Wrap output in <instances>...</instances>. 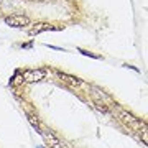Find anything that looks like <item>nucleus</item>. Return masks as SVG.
Instances as JSON below:
<instances>
[{"label":"nucleus","mask_w":148,"mask_h":148,"mask_svg":"<svg viewBox=\"0 0 148 148\" xmlns=\"http://www.w3.org/2000/svg\"><path fill=\"white\" fill-rule=\"evenodd\" d=\"M27 117H28V120H30V123L33 125V128H35L36 132H40L41 128H40V122H38V119H36V117L33 115V114H27Z\"/></svg>","instance_id":"1a4fd4ad"},{"label":"nucleus","mask_w":148,"mask_h":148,"mask_svg":"<svg viewBox=\"0 0 148 148\" xmlns=\"http://www.w3.org/2000/svg\"><path fill=\"white\" fill-rule=\"evenodd\" d=\"M25 81H23V76H21V73H15L13 74V77L10 79V86H20L23 84Z\"/></svg>","instance_id":"0eeeda50"},{"label":"nucleus","mask_w":148,"mask_h":148,"mask_svg":"<svg viewBox=\"0 0 148 148\" xmlns=\"http://www.w3.org/2000/svg\"><path fill=\"white\" fill-rule=\"evenodd\" d=\"M21 76H23V81L25 82H38V81L45 79V76H46V69H25L23 73H21Z\"/></svg>","instance_id":"f03ea898"},{"label":"nucleus","mask_w":148,"mask_h":148,"mask_svg":"<svg viewBox=\"0 0 148 148\" xmlns=\"http://www.w3.org/2000/svg\"><path fill=\"white\" fill-rule=\"evenodd\" d=\"M92 102H94V106H95L97 110L104 112V114H109V107H107L106 102H102V101H92Z\"/></svg>","instance_id":"6e6552de"},{"label":"nucleus","mask_w":148,"mask_h":148,"mask_svg":"<svg viewBox=\"0 0 148 148\" xmlns=\"http://www.w3.org/2000/svg\"><path fill=\"white\" fill-rule=\"evenodd\" d=\"M51 30H61V27H53L49 23H35L30 30V35L35 36V35H40L43 32H51Z\"/></svg>","instance_id":"423d86ee"},{"label":"nucleus","mask_w":148,"mask_h":148,"mask_svg":"<svg viewBox=\"0 0 148 148\" xmlns=\"http://www.w3.org/2000/svg\"><path fill=\"white\" fill-rule=\"evenodd\" d=\"M5 23L12 28H23V27H28L30 25V18L27 15H18V13H15V15L7 16Z\"/></svg>","instance_id":"7ed1b4c3"},{"label":"nucleus","mask_w":148,"mask_h":148,"mask_svg":"<svg viewBox=\"0 0 148 148\" xmlns=\"http://www.w3.org/2000/svg\"><path fill=\"white\" fill-rule=\"evenodd\" d=\"M58 77L63 82H66V84L73 86V87H81V86L84 84V81L79 79V77H76V76H71V74H66V73H61V71H58Z\"/></svg>","instance_id":"39448f33"},{"label":"nucleus","mask_w":148,"mask_h":148,"mask_svg":"<svg viewBox=\"0 0 148 148\" xmlns=\"http://www.w3.org/2000/svg\"><path fill=\"white\" fill-rule=\"evenodd\" d=\"M77 51H79L81 54H84V56H90V58H94V59H101V56H99V54H94V53H90V51H86V49H77Z\"/></svg>","instance_id":"9d476101"},{"label":"nucleus","mask_w":148,"mask_h":148,"mask_svg":"<svg viewBox=\"0 0 148 148\" xmlns=\"http://www.w3.org/2000/svg\"><path fill=\"white\" fill-rule=\"evenodd\" d=\"M40 133H41V137L45 138V142L48 143V147H51V148H64V145L61 143V140H59L51 130H40Z\"/></svg>","instance_id":"20e7f679"},{"label":"nucleus","mask_w":148,"mask_h":148,"mask_svg":"<svg viewBox=\"0 0 148 148\" xmlns=\"http://www.w3.org/2000/svg\"><path fill=\"white\" fill-rule=\"evenodd\" d=\"M119 119H120V122L123 125H127V127L132 128V130H140V128L145 125L140 119H137L133 114H130L128 110H123V109H119Z\"/></svg>","instance_id":"f257e3e1"}]
</instances>
